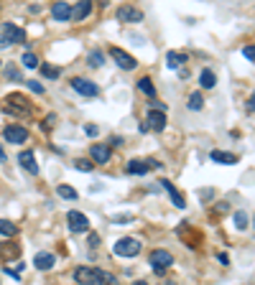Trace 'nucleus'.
I'll list each match as a JSON object with an SVG mask.
<instances>
[{"label":"nucleus","mask_w":255,"mask_h":285,"mask_svg":"<svg viewBox=\"0 0 255 285\" xmlns=\"http://www.w3.org/2000/svg\"><path fill=\"white\" fill-rule=\"evenodd\" d=\"M74 280L79 285H102L105 283V272L97 267H77L74 270Z\"/></svg>","instance_id":"nucleus-1"},{"label":"nucleus","mask_w":255,"mask_h":285,"mask_svg":"<svg viewBox=\"0 0 255 285\" xmlns=\"http://www.w3.org/2000/svg\"><path fill=\"white\" fill-rule=\"evenodd\" d=\"M3 110L8 112V115H28V112H31V102L26 97H20V95H8Z\"/></svg>","instance_id":"nucleus-2"},{"label":"nucleus","mask_w":255,"mask_h":285,"mask_svg":"<svg viewBox=\"0 0 255 285\" xmlns=\"http://www.w3.org/2000/svg\"><path fill=\"white\" fill-rule=\"evenodd\" d=\"M148 262H151V267L156 270L158 275H163V272L174 265V255L169 252V249H153L151 257H148Z\"/></svg>","instance_id":"nucleus-3"},{"label":"nucleus","mask_w":255,"mask_h":285,"mask_svg":"<svg viewBox=\"0 0 255 285\" xmlns=\"http://www.w3.org/2000/svg\"><path fill=\"white\" fill-rule=\"evenodd\" d=\"M113 252L118 257H136L140 252V242L136 237H123V239H118V242H115Z\"/></svg>","instance_id":"nucleus-4"},{"label":"nucleus","mask_w":255,"mask_h":285,"mask_svg":"<svg viewBox=\"0 0 255 285\" xmlns=\"http://www.w3.org/2000/svg\"><path fill=\"white\" fill-rule=\"evenodd\" d=\"M0 36L5 38L8 46H13V43H23V41H26L23 28H18L16 23H3V28H0Z\"/></svg>","instance_id":"nucleus-5"},{"label":"nucleus","mask_w":255,"mask_h":285,"mask_svg":"<svg viewBox=\"0 0 255 285\" xmlns=\"http://www.w3.org/2000/svg\"><path fill=\"white\" fill-rule=\"evenodd\" d=\"M72 87H74V92L82 95V97H97V95H99V87L92 82V79L77 76V79H72Z\"/></svg>","instance_id":"nucleus-6"},{"label":"nucleus","mask_w":255,"mask_h":285,"mask_svg":"<svg viewBox=\"0 0 255 285\" xmlns=\"http://www.w3.org/2000/svg\"><path fill=\"white\" fill-rule=\"evenodd\" d=\"M3 138L8 143H13V145H20V143L28 140V130L23 128V125H8V128L3 130Z\"/></svg>","instance_id":"nucleus-7"},{"label":"nucleus","mask_w":255,"mask_h":285,"mask_svg":"<svg viewBox=\"0 0 255 285\" xmlns=\"http://www.w3.org/2000/svg\"><path fill=\"white\" fill-rule=\"evenodd\" d=\"M66 224H69V229L72 232H90V219L82 214V211H69L66 214Z\"/></svg>","instance_id":"nucleus-8"},{"label":"nucleus","mask_w":255,"mask_h":285,"mask_svg":"<svg viewBox=\"0 0 255 285\" xmlns=\"http://www.w3.org/2000/svg\"><path fill=\"white\" fill-rule=\"evenodd\" d=\"M110 56H113V59H115V64L120 66V69H125V72H133V69H136V66H138V61L136 59H133V56L128 54V51H123V49H110Z\"/></svg>","instance_id":"nucleus-9"},{"label":"nucleus","mask_w":255,"mask_h":285,"mask_svg":"<svg viewBox=\"0 0 255 285\" xmlns=\"http://www.w3.org/2000/svg\"><path fill=\"white\" fill-rule=\"evenodd\" d=\"M18 166L26 171V173L36 176L39 173V163H36V155H33V151H20L18 153Z\"/></svg>","instance_id":"nucleus-10"},{"label":"nucleus","mask_w":255,"mask_h":285,"mask_svg":"<svg viewBox=\"0 0 255 285\" xmlns=\"http://www.w3.org/2000/svg\"><path fill=\"white\" fill-rule=\"evenodd\" d=\"M118 20H123V23H140L143 10L133 8V5H123V8H118Z\"/></svg>","instance_id":"nucleus-11"},{"label":"nucleus","mask_w":255,"mask_h":285,"mask_svg":"<svg viewBox=\"0 0 255 285\" xmlns=\"http://www.w3.org/2000/svg\"><path fill=\"white\" fill-rule=\"evenodd\" d=\"M146 125H148V130H156V133H161V130L166 128V112L148 110V115H146Z\"/></svg>","instance_id":"nucleus-12"},{"label":"nucleus","mask_w":255,"mask_h":285,"mask_svg":"<svg viewBox=\"0 0 255 285\" xmlns=\"http://www.w3.org/2000/svg\"><path fill=\"white\" fill-rule=\"evenodd\" d=\"M90 155H92V163L105 166L113 153H110V145H90Z\"/></svg>","instance_id":"nucleus-13"},{"label":"nucleus","mask_w":255,"mask_h":285,"mask_svg":"<svg viewBox=\"0 0 255 285\" xmlns=\"http://www.w3.org/2000/svg\"><path fill=\"white\" fill-rule=\"evenodd\" d=\"M51 16H54V20H59V23H66V20H72V5L69 3H54Z\"/></svg>","instance_id":"nucleus-14"},{"label":"nucleus","mask_w":255,"mask_h":285,"mask_svg":"<svg viewBox=\"0 0 255 285\" xmlns=\"http://www.w3.org/2000/svg\"><path fill=\"white\" fill-rule=\"evenodd\" d=\"M158 186H163V191H166V193H169V196H171V201H174V207H176V209H184V207H186L184 196H181L179 191H176V186L171 184V181H161Z\"/></svg>","instance_id":"nucleus-15"},{"label":"nucleus","mask_w":255,"mask_h":285,"mask_svg":"<svg viewBox=\"0 0 255 285\" xmlns=\"http://www.w3.org/2000/svg\"><path fill=\"white\" fill-rule=\"evenodd\" d=\"M90 13H92V3L90 0H82V3H77L72 8V20H84Z\"/></svg>","instance_id":"nucleus-16"},{"label":"nucleus","mask_w":255,"mask_h":285,"mask_svg":"<svg viewBox=\"0 0 255 285\" xmlns=\"http://www.w3.org/2000/svg\"><path fill=\"white\" fill-rule=\"evenodd\" d=\"M54 262H57V257H54L51 252H39L36 257H33V265H36L39 270H51Z\"/></svg>","instance_id":"nucleus-17"},{"label":"nucleus","mask_w":255,"mask_h":285,"mask_svg":"<svg viewBox=\"0 0 255 285\" xmlns=\"http://www.w3.org/2000/svg\"><path fill=\"white\" fill-rule=\"evenodd\" d=\"M181 64H186V54H179V51H169L166 54V66L169 69H181Z\"/></svg>","instance_id":"nucleus-18"},{"label":"nucleus","mask_w":255,"mask_h":285,"mask_svg":"<svg viewBox=\"0 0 255 285\" xmlns=\"http://www.w3.org/2000/svg\"><path fill=\"white\" fill-rule=\"evenodd\" d=\"M212 158L215 163H227V166H235L237 163V155L235 153H225V151H212Z\"/></svg>","instance_id":"nucleus-19"},{"label":"nucleus","mask_w":255,"mask_h":285,"mask_svg":"<svg viewBox=\"0 0 255 285\" xmlns=\"http://www.w3.org/2000/svg\"><path fill=\"white\" fill-rule=\"evenodd\" d=\"M125 171L130 176H143V173H148V161H130L128 166H125Z\"/></svg>","instance_id":"nucleus-20"},{"label":"nucleus","mask_w":255,"mask_h":285,"mask_svg":"<svg viewBox=\"0 0 255 285\" xmlns=\"http://www.w3.org/2000/svg\"><path fill=\"white\" fill-rule=\"evenodd\" d=\"M199 84H202V89H212L217 84V74L212 69H202V74H199Z\"/></svg>","instance_id":"nucleus-21"},{"label":"nucleus","mask_w":255,"mask_h":285,"mask_svg":"<svg viewBox=\"0 0 255 285\" xmlns=\"http://www.w3.org/2000/svg\"><path fill=\"white\" fill-rule=\"evenodd\" d=\"M138 89H140V92L143 95H146V97H156V87H153V82H151V76H143V79H138Z\"/></svg>","instance_id":"nucleus-22"},{"label":"nucleus","mask_w":255,"mask_h":285,"mask_svg":"<svg viewBox=\"0 0 255 285\" xmlns=\"http://www.w3.org/2000/svg\"><path fill=\"white\" fill-rule=\"evenodd\" d=\"M18 255H20V247L16 242H8V245H3V249H0V257L3 260H13Z\"/></svg>","instance_id":"nucleus-23"},{"label":"nucleus","mask_w":255,"mask_h":285,"mask_svg":"<svg viewBox=\"0 0 255 285\" xmlns=\"http://www.w3.org/2000/svg\"><path fill=\"white\" fill-rule=\"evenodd\" d=\"M0 234H3V237H16L18 234V227L10 222V219H0Z\"/></svg>","instance_id":"nucleus-24"},{"label":"nucleus","mask_w":255,"mask_h":285,"mask_svg":"<svg viewBox=\"0 0 255 285\" xmlns=\"http://www.w3.org/2000/svg\"><path fill=\"white\" fill-rule=\"evenodd\" d=\"M204 107V97H202V92H192L189 95V110L192 112H199Z\"/></svg>","instance_id":"nucleus-25"},{"label":"nucleus","mask_w":255,"mask_h":285,"mask_svg":"<svg viewBox=\"0 0 255 285\" xmlns=\"http://www.w3.org/2000/svg\"><path fill=\"white\" fill-rule=\"evenodd\" d=\"M57 193H59L61 199H69V201H74L77 196H79V193H77V191H74L72 186H66V184H61V186L57 189Z\"/></svg>","instance_id":"nucleus-26"},{"label":"nucleus","mask_w":255,"mask_h":285,"mask_svg":"<svg viewBox=\"0 0 255 285\" xmlns=\"http://www.w3.org/2000/svg\"><path fill=\"white\" fill-rule=\"evenodd\" d=\"M41 74L46 79H57L61 72H59V66H54V64H41Z\"/></svg>","instance_id":"nucleus-27"},{"label":"nucleus","mask_w":255,"mask_h":285,"mask_svg":"<svg viewBox=\"0 0 255 285\" xmlns=\"http://www.w3.org/2000/svg\"><path fill=\"white\" fill-rule=\"evenodd\" d=\"M20 64H23L26 69H36V66H39V59H36V54H33V51H26V54H23V61H20Z\"/></svg>","instance_id":"nucleus-28"},{"label":"nucleus","mask_w":255,"mask_h":285,"mask_svg":"<svg viewBox=\"0 0 255 285\" xmlns=\"http://www.w3.org/2000/svg\"><path fill=\"white\" fill-rule=\"evenodd\" d=\"M87 61H90V66H102L105 64V54L102 51H92L90 56H87Z\"/></svg>","instance_id":"nucleus-29"},{"label":"nucleus","mask_w":255,"mask_h":285,"mask_svg":"<svg viewBox=\"0 0 255 285\" xmlns=\"http://www.w3.org/2000/svg\"><path fill=\"white\" fill-rule=\"evenodd\" d=\"M74 168L77 171H82V173H90V171L95 168L92 161H87V158H79V161H74Z\"/></svg>","instance_id":"nucleus-30"},{"label":"nucleus","mask_w":255,"mask_h":285,"mask_svg":"<svg viewBox=\"0 0 255 285\" xmlns=\"http://www.w3.org/2000/svg\"><path fill=\"white\" fill-rule=\"evenodd\" d=\"M235 227H237V229H245V227H248V214L245 211L235 214Z\"/></svg>","instance_id":"nucleus-31"},{"label":"nucleus","mask_w":255,"mask_h":285,"mask_svg":"<svg viewBox=\"0 0 255 285\" xmlns=\"http://www.w3.org/2000/svg\"><path fill=\"white\" fill-rule=\"evenodd\" d=\"M26 84H28V89H31V92L43 95V84H41V82H36V79H31V82H26Z\"/></svg>","instance_id":"nucleus-32"},{"label":"nucleus","mask_w":255,"mask_h":285,"mask_svg":"<svg viewBox=\"0 0 255 285\" xmlns=\"http://www.w3.org/2000/svg\"><path fill=\"white\" fill-rule=\"evenodd\" d=\"M242 56H245V59H250V61H255V43H248V46L242 49Z\"/></svg>","instance_id":"nucleus-33"},{"label":"nucleus","mask_w":255,"mask_h":285,"mask_svg":"<svg viewBox=\"0 0 255 285\" xmlns=\"http://www.w3.org/2000/svg\"><path fill=\"white\" fill-rule=\"evenodd\" d=\"M84 133L90 135V138H97V135H99V128H97V125H87V128H84Z\"/></svg>","instance_id":"nucleus-34"},{"label":"nucleus","mask_w":255,"mask_h":285,"mask_svg":"<svg viewBox=\"0 0 255 285\" xmlns=\"http://www.w3.org/2000/svg\"><path fill=\"white\" fill-rule=\"evenodd\" d=\"M5 74H8V79H20V72H18V69H13V66H8Z\"/></svg>","instance_id":"nucleus-35"},{"label":"nucleus","mask_w":255,"mask_h":285,"mask_svg":"<svg viewBox=\"0 0 255 285\" xmlns=\"http://www.w3.org/2000/svg\"><path fill=\"white\" fill-rule=\"evenodd\" d=\"M217 260H219V262H222V265H225V267L230 265V257H227L225 252H219V255H217Z\"/></svg>","instance_id":"nucleus-36"},{"label":"nucleus","mask_w":255,"mask_h":285,"mask_svg":"<svg viewBox=\"0 0 255 285\" xmlns=\"http://www.w3.org/2000/svg\"><path fill=\"white\" fill-rule=\"evenodd\" d=\"M54 120H57V117H54V115H49V117H46V125H43V128H46V130H51V128H54Z\"/></svg>","instance_id":"nucleus-37"},{"label":"nucleus","mask_w":255,"mask_h":285,"mask_svg":"<svg viewBox=\"0 0 255 285\" xmlns=\"http://www.w3.org/2000/svg\"><path fill=\"white\" fill-rule=\"evenodd\" d=\"M217 211H219V214H222V211L227 214V211H230V204H217Z\"/></svg>","instance_id":"nucleus-38"},{"label":"nucleus","mask_w":255,"mask_h":285,"mask_svg":"<svg viewBox=\"0 0 255 285\" xmlns=\"http://www.w3.org/2000/svg\"><path fill=\"white\" fill-rule=\"evenodd\" d=\"M99 245V237L97 234H90V247H97Z\"/></svg>","instance_id":"nucleus-39"},{"label":"nucleus","mask_w":255,"mask_h":285,"mask_svg":"<svg viewBox=\"0 0 255 285\" xmlns=\"http://www.w3.org/2000/svg\"><path fill=\"white\" fill-rule=\"evenodd\" d=\"M248 110H250V112H253V110H255V92H253V97H250V99H248Z\"/></svg>","instance_id":"nucleus-40"},{"label":"nucleus","mask_w":255,"mask_h":285,"mask_svg":"<svg viewBox=\"0 0 255 285\" xmlns=\"http://www.w3.org/2000/svg\"><path fill=\"white\" fill-rule=\"evenodd\" d=\"M0 163H5V151L0 148Z\"/></svg>","instance_id":"nucleus-41"},{"label":"nucleus","mask_w":255,"mask_h":285,"mask_svg":"<svg viewBox=\"0 0 255 285\" xmlns=\"http://www.w3.org/2000/svg\"><path fill=\"white\" fill-rule=\"evenodd\" d=\"M133 285H148L146 280H136V283H133Z\"/></svg>","instance_id":"nucleus-42"},{"label":"nucleus","mask_w":255,"mask_h":285,"mask_svg":"<svg viewBox=\"0 0 255 285\" xmlns=\"http://www.w3.org/2000/svg\"><path fill=\"white\" fill-rule=\"evenodd\" d=\"M169 285H176V283H169Z\"/></svg>","instance_id":"nucleus-43"},{"label":"nucleus","mask_w":255,"mask_h":285,"mask_svg":"<svg viewBox=\"0 0 255 285\" xmlns=\"http://www.w3.org/2000/svg\"><path fill=\"white\" fill-rule=\"evenodd\" d=\"M0 64H3V61H0Z\"/></svg>","instance_id":"nucleus-44"}]
</instances>
